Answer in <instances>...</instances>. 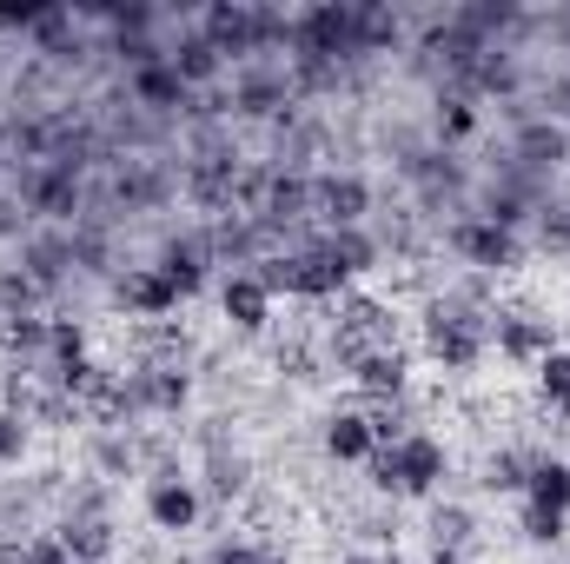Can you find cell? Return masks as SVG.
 Wrapping results in <instances>:
<instances>
[{
	"instance_id": "25",
	"label": "cell",
	"mask_w": 570,
	"mask_h": 564,
	"mask_svg": "<svg viewBox=\"0 0 570 564\" xmlns=\"http://www.w3.org/2000/svg\"><path fill=\"white\" fill-rule=\"evenodd\" d=\"M206 564H285L279 552H253V545H219Z\"/></svg>"
},
{
	"instance_id": "13",
	"label": "cell",
	"mask_w": 570,
	"mask_h": 564,
	"mask_svg": "<svg viewBox=\"0 0 570 564\" xmlns=\"http://www.w3.org/2000/svg\"><path fill=\"white\" fill-rule=\"evenodd\" d=\"M524 492H531V505H538V512H558V518H570V465H558V458H538V465H531V478H524Z\"/></svg>"
},
{
	"instance_id": "29",
	"label": "cell",
	"mask_w": 570,
	"mask_h": 564,
	"mask_svg": "<svg viewBox=\"0 0 570 564\" xmlns=\"http://www.w3.org/2000/svg\"><path fill=\"white\" fill-rule=\"evenodd\" d=\"M431 564H464V552H431Z\"/></svg>"
},
{
	"instance_id": "8",
	"label": "cell",
	"mask_w": 570,
	"mask_h": 564,
	"mask_svg": "<svg viewBox=\"0 0 570 564\" xmlns=\"http://www.w3.org/2000/svg\"><path fill=\"white\" fill-rule=\"evenodd\" d=\"M146 518H153L159 532H186V525L199 518V492H193L186 478H173V471H166V478H153V485H146Z\"/></svg>"
},
{
	"instance_id": "3",
	"label": "cell",
	"mask_w": 570,
	"mask_h": 564,
	"mask_svg": "<svg viewBox=\"0 0 570 564\" xmlns=\"http://www.w3.org/2000/svg\"><path fill=\"white\" fill-rule=\"evenodd\" d=\"M425 339H431V352L451 366V372H464V366H478L484 359V319L478 312H464V305H438L431 312V325H425Z\"/></svg>"
},
{
	"instance_id": "19",
	"label": "cell",
	"mask_w": 570,
	"mask_h": 564,
	"mask_svg": "<svg viewBox=\"0 0 570 564\" xmlns=\"http://www.w3.org/2000/svg\"><path fill=\"white\" fill-rule=\"evenodd\" d=\"M431 545H438V552H464V545H471V512L444 505V512L431 518Z\"/></svg>"
},
{
	"instance_id": "11",
	"label": "cell",
	"mask_w": 570,
	"mask_h": 564,
	"mask_svg": "<svg viewBox=\"0 0 570 564\" xmlns=\"http://www.w3.org/2000/svg\"><path fill=\"white\" fill-rule=\"evenodd\" d=\"M325 451L332 458H345V465H372V451H379V438H372V412H338V419L325 425Z\"/></svg>"
},
{
	"instance_id": "4",
	"label": "cell",
	"mask_w": 570,
	"mask_h": 564,
	"mask_svg": "<svg viewBox=\"0 0 570 564\" xmlns=\"http://www.w3.org/2000/svg\"><path fill=\"white\" fill-rule=\"evenodd\" d=\"M385 346H392L385 305L352 299V305H345V319H338V359H345V366H358V359H372V352H385Z\"/></svg>"
},
{
	"instance_id": "16",
	"label": "cell",
	"mask_w": 570,
	"mask_h": 564,
	"mask_svg": "<svg viewBox=\"0 0 570 564\" xmlns=\"http://www.w3.org/2000/svg\"><path fill=\"white\" fill-rule=\"evenodd\" d=\"M120 299L134 305V312H166V305H179V292H173V280L153 266V273H134V280L120 285Z\"/></svg>"
},
{
	"instance_id": "26",
	"label": "cell",
	"mask_w": 570,
	"mask_h": 564,
	"mask_svg": "<svg viewBox=\"0 0 570 564\" xmlns=\"http://www.w3.org/2000/svg\"><path fill=\"white\" fill-rule=\"evenodd\" d=\"M471 127H478V114H471L464 100H451V107H444V134H451V140H464Z\"/></svg>"
},
{
	"instance_id": "10",
	"label": "cell",
	"mask_w": 570,
	"mask_h": 564,
	"mask_svg": "<svg viewBox=\"0 0 570 564\" xmlns=\"http://www.w3.org/2000/svg\"><path fill=\"white\" fill-rule=\"evenodd\" d=\"M219 305H226V319H233V325H246V332H259V325L273 319V292H266V280H259V273H239V280H226Z\"/></svg>"
},
{
	"instance_id": "12",
	"label": "cell",
	"mask_w": 570,
	"mask_h": 564,
	"mask_svg": "<svg viewBox=\"0 0 570 564\" xmlns=\"http://www.w3.org/2000/svg\"><path fill=\"white\" fill-rule=\"evenodd\" d=\"M134 100H140V107H159V114H173V107H186L193 94L179 87V74H173L166 60H153V67H134Z\"/></svg>"
},
{
	"instance_id": "1",
	"label": "cell",
	"mask_w": 570,
	"mask_h": 564,
	"mask_svg": "<svg viewBox=\"0 0 570 564\" xmlns=\"http://www.w3.org/2000/svg\"><path fill=\"white\" fill-rule=\"evenodd\" d=\"M372 471L385 492H405V498H425L431 485L444 478V445L425 438V431H405L399 445H379L372 451Z\"/></svg>"
},
{
	"instance_id": "15",
	"label": "cell",
	"mask_w": 570,
	"mask_h": 564,
	"mask_svg": "<svg viewBox=\"0 0 570 564\" xmlns=\"http://www.w3.org/2000/svg\"><path fill=\"white\" fill-rule=\"evenodd\" d=\"M352 372H358V386H365V392H379V399H385V392H405V352H399V346H385V352L358 359Z\"/></svg>"
},
{
	"instance_id": "21",
	"label": "cell",
	"mask_w": 570,
	"mask_h": 564,
	"mask_svg": "<svg viewBox=\"0 0 570 564\" xmlns=\"http://www.w3.org/2000/svg\"><path fill=\"white\" fill-rule=\"evenodd\" d=\"M325 246H332V260H338L345 273H358V266H372V240H358V226H345V233H332Z\"/></svg>"
},
{
	"instance_id": "30",
	"label": "cell",
	"mask_w": 570,
	"mask_h": 564,
	"mask_svg": "<svg viewBox=\"0 0 570 564\" xmlns=\"http://www.w3.org/2000/svg\"><path fill=\"white\" fill-rule=\"evenodd\" d=\"M345 564H385V558H345Z\"/></svg>"
},
{
	"instance_id": "5",
	"label": "cell",
	"mask_w": 570,
	"mask_h": 564,
	"mask_svg": "<svg viewBox=\"0 0 570 564\" xmlns=\"http://www.w3.org/2000/svg\"><path fill=\"white\" fill-rule=\"evenodd\" d=\"M199 40L219 54V60H246V54H259V40H253V7H206L199 13Z\"/></svg>"
},
{
	"instance_id": "14",
	"label": "cell",
	"mask_w": 570,
	"mask_h": 564,
	"mask_svg": "<svg viewBox=\"0 0 570 564\" xmlns=\"http://www.w3.org/2000/svg\"><path fill=\"white\" fill-rule=\"evenodd\" d=\"M166 67H173V74H179V87L193 94V87H206V80H219V67H226V60H219V54H213V47H206V40L193 33V40H179V47L166 54Z\"/></svg>"
},
{
	"instance_id": "9",
	"label": "cell",
	"mask_w": 570,
	"mask_h": 564,
	"mask_svg": "<svg viewBox=\"0 0 570 564\" xmlns=\"http://www.w3.org/2000/svg\"><path fill=\"white\" fill-rule=\"evenodd\" d=\"M564 153H570V134L558 120H524V127H518V146H511V159H518V166H538V173H551Z\"/></svg>"
},
{
	"instance_id": "22",
	"label": "cell",
	"mask_w": 570,
	"mask_h": 564,
	"mask_svg": "<svg viewBox=\"0 0 570 564\" xmlns=\"http://www.w3.org/2000/svg\"><path fill=\"white\" fill-rule=\"evenodd\" d=\"M279 100H285V80H246V87H239V107H246V114H273Z\"/></svg>"
},
{
	"instance_id": "17",
	"label": "cell",
	"mask_w": 570,
	"mask_h": 564,
	"mask_svg": "<svg viewBox=\"0 0 570 564\" xmlns=\"http://www.w3.org/2000/svg\"><path fill=\"white\" fill-rule=\"evenodd\" d=\"M60 545H67V558H80V564H100L107 552H114V538H107V525H100V518L67 525V532H60Z\"/></svg>"
},
{
	"instance_id": "23",
	"label": "cell",
	"mask_w": 570,
	"mask_h": 564,
	"mask_svg": "<svg viewBox=\"0 0 570 564\" xmlns=\"http://www.w3.org/2000/svg\"><path fill=\"white\" fill-rule=\"evenodd\" d=\"M524 478H531V465H524L518 451H498V458H491V485H498V492H518Z\"/></svg>"
},
{
	"instance_id": "20",
	"label": "cell",
	"mask_w": 570,
	"mask_h": 564,
	"mask_svg": "<svg viewBox=\"0 0 570 564\" xmlns=\"http://www.w3.org/2000/svg\"><path fill=\"white\" fill-rule=\"evenodd\" d=\"M538 379H544V399L570 412V352H544L538 359Z\"/></svg>"
},
{
	"instance_id": "27",
	"label": "cell",
	"mask_w": 570,
	"mask_h": 564,
	"mask_svg": "<svg viewBox=\"0 0 570 564\" xmlns=\"http://www.w3.org/2000/svg\"><path fill=\"white\" fill-rule=\"evenodd\" d=\"M544 120H570V80H551V94H544Z\"/></svg>"
},
{
	"instance_id": "7",
	"label": "cell",
	"mask_w": 570,
	"mask_h": 564,
	"mask_svg": "<svg viewBox=\"0 0 570 564\" xmlns=\"http://www.w3.org/2000/svg\"><path fill=\"white\" fill-rule=\"evenodd\" d=\"M312 206L345 233V226H358V220H365L372 193H365V179H358V173H332V179H318V186H312Z\"/></svg>"
},
{
	"instance_id": "2",
	"label": "cell",
	"mask_w": 570,
	"mask_h": 564,
	"mask_svg": "<svg viewBox=\"0 0 570 564\" xmlns=\"http://www.w3.org/2000/svg\"><path fill=\"white\" fill-rule=\"evenodd\" d=\"M266 292H305V299H325V292H338V285L352 280L338 260H332V246H305V253H285V260H266Z\"/></svg>"
},
{
	"instance_id": "31",
	"label": "cell",
	"mask_w": 570,
	"mask_h": 564,
	"mask_svg": "<svg viewBox=\"0 0 570 564\" xmlns=\"http://www.w3.org/2000/svg\"><path fill=\"white\" fill-rule=\"evenodd\" d=\"M385 564H405V558H385Z\"/></svg>"
},
{
	"instance_id": "6",
	"label": "cell",
	"mask_w": 570,
	"mask_h": 564,
	"mask_svg": "<svg viewBox=\"0 0 570 564\" xmlns=\"http://www.w3.org/2000/svg\"><path fill=\"white\" fill-rule=\"evenodd\" d=\"M451 246H458L471 266H484V273L518 266V233H511V226H491V220H464V226L451 233Z\"/></svg>"
},
{
	"instance_id": "18",
	"label": "cell",
	"mask_w": 570,
	"mask_h": 564,
	"mask_svg": "<svg viewBox=\"0 0 570 564\" xmlns=\"http://www.w3.org/2000/svg\"><path fill=\"white\" fill-rule=\"evenodd\" d=\"M498 339H504L511 359H544V352H551V332L531 325V319H498Z\"/></svg>"
},
{
	"instance_id": "24",
	"label": "cell",
	"mask_w": 570,
	"mask_h": 564,
	"mask_svg": "<svg viewBox=\"0 0 570 564\" xmlns=\"http://www.w3.org/2000/svg\"><path fill=\"white\" fill-rule=\"evenodd\" d=\"M524 538H538V545H558V538H564V518L531 505V518H524Z\"/></svg>"
},
{
	"instance_id": "28",
	"label": "cell",
	"mask_w": 570,
	"mask_h": 564,
	"mask_svg": "<svg viewBox=\"0 0 570 564\" xmlns=\"http://www.w3.org/2000/svg\"><path fill=\"white\" fill-rule=\"evenodd\" d=\"M20 451V419H0V458H13Z\"/></svg>"
}]
</instances>
